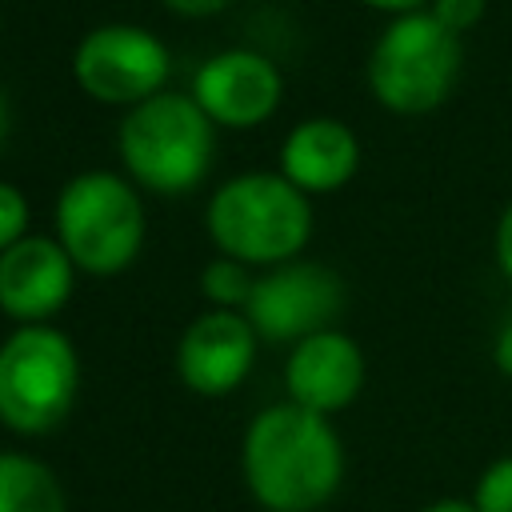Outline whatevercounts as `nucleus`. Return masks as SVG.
<instances>
[{
    "label": "nucleus",
    "instance_id": "nucleus-1",
    "mask_svg": "<svg viewBox=\"0 0 512 512\" xmlns=\"http://www.w3.org/2000/svg\"><path fill=\"white\" fill-rule=\"evenodd\" d=\"M240 476L264 512H316L344 484V444L328 416L268 404L244 428Z\"/></svg>",
    "mask_w": 512,
    "mask_h": 512
},
{
    "label": "nucleus",
    "instance_id": "nucleus-2",
    "mask_svg": "<svg viewBox=\"0 0 512 512\" xmlns=\"http://www.w3.org/2000/svg\"><path fill=\"white\" fill-rule=\"evenodd\" d=\"M204 224L220 256L248 268H276L304 252L312 236V200L280 172H240L208 196Z\"/></svg>",
    "mask_w": 512,
    "mask_h": 512
},
{
    "label": "nucleus",
    "instance_id": "nucleus-3",
    "mask_svg": "<svg viewBox=\"0 0 512 512\" xmlns=\"http://www.w3.org/2000/svg\"><path fill=\"white\" fill-rule=\"evenodd\" d=\"M116 152L136 188L184 196L204 184L216 160V124L204 116L192 92L164 88L120 116Z\"/></svg>",
    "mask_w": 512,
    "mask_h": 512
},
{
    "label": "nucleus",
    "instance_id": "nucleus-4",
    "mask_svg": "<svg viewBox=\"0 0 512 512\" xmlns=\"http://www.w3.org/2000/svg\"><path fill=\"white\" fill-rule=\"evenodd\" d=\"M52 236L88 276L124 272L144 244V200L136 184L108 168L76 172L52 208Z\"/></svg>",
    "mask_w": 512,
    "mask_h": 512
},
{
    "label": "nucleus",
    "instance_id": "nucleus-5",
    "mask_svg": "<svg viewBox=\"0 0 512 512\" xmlns=\"http://www.w3.org/2000/svg\"><path fill=\"white\" fill-rule=\"evenodd\" d=\"M80 392L76 344L56 324H16L0 344V424L16 436L60 428Z\"/></svg>",
    "mask_w": 512,
    "mask_h": 512
},
{
    "label": "nucleus",
    "instance_id": "nucleus-6",
    "mask_svg": "<svg viewBox=\"0 0 512 512\" xmlns=\"http://www.w3.org/2000/svg\"><path fill=\"white\" fill-rule=\"evenodd\" d=\"M464 68L460 36L448 32L428 8L392 16L368 52V88L372 96L400 116H420L440 108Z\"/></svg>",
    "mask_w": 512,
    "mask_h": 512
},
{
    "label": "nucleus",
    "instance_id": "nucleus-7",
    "mask_svg": "<svg viewBox=\"0 0 512 512\" xmlns=\"http://www.w3.org/2000/svg\"><path fill=\"white\" fill-rule=\"evenodd\" d=\"M168 72H172V56L164 40L152 28L128 24V20H108L88 28L72 52L76 84L92 100L120 104L124 112L164 92Z\"/></svg>",
    "mask_w": 512,
    "mask_h": 512
},
{
    "label": "nucleus",
    "instance_id": "nucleus-8",
    "mask_svg": "<svg viewBox=\"0 0 512 512\" xmlns=\"http://www.w3.org/2000/svg\"><path fill=\"white\" fill-rule=\"evenodd\" d=\"M340 308H344V280L328 264L288 260L256 276L244 316L260 340L300 344L304 336L332 328Z\"/></svg>",
    "mask_w": 512,
    "mask_h": 512
},
{
    "label": "nucleus",
    "instance_id": "nucleus-9",
    "mask_svg": "<svg viewBox=\"0 0 512 512\" xmlns=\"http://www.w3.org/2000/svg\"><path fill=\"white\" fill-rule=\"evenodd\" d=\"M284 96L280 68L256 48H224L192 72V100L216 128H256Z\"/></svg>",
    "mask_w": 512,
    "mask_h": 512
},
{
    "label": "nucleus",
    "instance_id": "nucleus-10",
    "mask_svg": "<svg viewBox=\"0 0 512 512\" xmlns=\"http://www.w3.org/2000/svg\"><path fill=\"white\" fill-rule=\"evenodd\" d=\"M256 328L244 312L208 308L200 312L176 344V376L196 396L236 392L256 364Z\"/></svg>",
    "mask_w": 512,
    "mask_h": 512
},
{
    "label": "nucleus",
    "instance_id": "nucleus-11",
    "mask_svg": "<svg viewBox=\"0 0 512 512\" xmlns=\"http://www.w3.org/2000/svg\"><path fill=\"white\" fill-rule=\"evenodd\" d=\"M76 272L56 236L28 232L0 252V312L16 324H48L72 300Z\"/></svg>",
    "mask_w": 512,
    "mask_h": 512
},
{
    "label": "nucleus",
    "instance_id": "nucleus-12",
    "mask_svg": "<svg viewBox=\"0 0 512 512\" xmlns=\"http://www.w3.org/2000/svg\"><path fill=\"white\" fill-rule=\"evenodd\" d=\"M364 376H368L364 352L340 328H324L316 336H304L300 344H292V352L284 360L288 400L308 408V412H320L328 420L360 396Z\"/></svg>",
    "mask_w": 512,
    "mask_h": 512
},
{
    "label": "nucleus",
    "instance_id": "nucleus-13",
    "mask_svg": "<svg viewBox=\"0 0 512 512\" xmlns=\"http://www.w3.org/2000/svg\"><path fill=\"white\" fill-rule=\"evenodd\" d=\"M360 168V140L336 116H308L288 128L280 144V176H288L300 192H336Z\"/></svg>",
    "mask_w": 512,
    "mask_h": 512
},
{
    "label": "nucleus",
    "instance_id": "nucleus-14",
    "mask_svg": "<svg viewBox=\"0 0 512 512\" xmlns=\"http://www.w3.org/2000/svg\"><path fill=\"white\" fill-rule=\"evenodd\" d=\"M0 512H68V500L44 460L0 448Z\"/></svg>",
    "mask_w": 512,
    "mask_h": 512
},
{
    "label": "nucleus",
    "instance_id": "nucleus-15",
    "mask_svg": "<svg viewBox=\"0 0 512 512\" xmlns=\"http://www.w3.org/2000/svg\"><path fill=\"white\" fill-rule=\"evenodd\" d=\"M252 284H256V276L248 272V264H240L232 256H212L200 272V292L208 296L212 308L244 312V304L252 296Z\"/></svg>",
    "mask_w": 512,
    "mask_h": 512
},
{
    "label": "nucleus",
    "instance_id": "nucleus-16",
    "mask_svg": "<svg viewBox=\"0 0 512 512\" xmlns=\"http://www.w3.org/2000/svg\"><path fill=\"white\" fill-rule=\"evenodd\" d=\"M472 508L476 512H512V452L484 464V472L472 484Z\"/></svg>",
    "mask_w": 512,
    "mask_h": 512
},
{
    "label": "nucleus",
    "instance_id": "nucleus-17",
    "mask_svg": "<svg viewBox=\"0 0 512 512\" xmlns=\"http://www.w3.org/2000/svg\"><path fill=\"white\" fill-rule=\"evenodd\" d=\"M24 236H28V196L12 180H0V252Z\"/></svg>",
    "mask_w": 512,
    "mask_h": 512
},
{
    "label": "nucleus",
    "instance_id": "nucleus-18",
    "mask_svg": "<svg viewBox=\"0 0 512 512\" xmlns=\"http://www.w3.org/2000/svg\"><path fill=\"white\" fill-rule=\"evenodd\" d=\"M484 4H488V0H432L428 12H432L448 32L464 36V32L484 16Z\"/></svg>",
    "mask_w": 512,
    "mask_h": 512
},
{
    "label": "nucleus",
    "instance_id": "nucleus-19",
    "mask_svg": "<svg viewBox=\"0 0 512 512\" xmlns=\"http://www.w3.org/2000/svg\"><path fill=\"white\" fill-rule=\"evenodd\" d=\"M496 268L504 272V280H512V204L496 224Z\"/></svg>",
    "mask_w": 512,
    "mask_h": 512
},
{
    "label": "nucleus",
    "instance_id": "nucleus-20",
    "mask_svg": "<svg viewBox=\"0 0 512 512\" xmlns=\"http://www.w3.org/2000/svg\"><path fill=\"white\" fill-rule=\"evenodd\" d=\"M160 4L172 8V12H180V16H212V12L228 8L232 0H160Z\"/></svg>",
    "mask_w": 512,
    "mask_h": 512
},
{
    "label": "nucleus",
    "instance_id": "nucleus-21",
    "mask_svg": "<svg viewBox=\"0 0 512 512\" xmlns=\"http://www.w3.org/2000/svg\"><path fill=\"white\" fill-rule=\"evenodd\" d=\"M492 360H496V368L504 372V376H512V320L496 332V344H492Z\"/></svg>",
    "mask_w": 512,
    "mask_h": 512
},
{
    "label": "nucleus",
    "instance_id": "nucleus-22",
    "mask_svg": "<svg viewBox=\"0 0 512 512\" xmlns=\"http://www.w3.org/2000/svg\"><path fill=\"white\" fill-rule=\"evenodd\" d=\"M368 8H380V12H392V16H408V12H424L432 0H364Z\"/></svg>",
    "mask_w": 512,
    "mask_h": 512
},
{
    "label": "nucleus",
    "instance_id": "nucleus-23",
    "mask_svg": "<svg viewBox=\"0 0 512 512\" xmlns=\"http://www.w3.org/2000/svg\"><path fill=\"white\" fill-rule=\"evenodd\" d=\"M424 512H476L472 500H460V496H444V500H432Z\"/></svg>",
    "mask_w": 512,
    "mask_h": 512
},
{
    "label": "nucleus",
    "instance_id": "nucleus-24",
    "mask_svg": "<svg viewBox=\"0 0 512 512\" xmlns=\"http://www.w3.org/2000/svg\"><path fill=\"white\" fill-rule=\"evenodd\" d=\"M8 96H4V88H0V144H4V136H8Z\"/></svg>",
    "mask_w": 512,
    "mask_h": 512
}]
</instances>
